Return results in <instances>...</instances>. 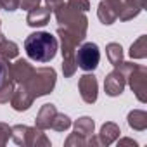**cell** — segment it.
I'll use <instances>...</instances> for the list:
<instances>
[{
    "instance_id": "6da1fadb",
    "label": "cell",
    "mask_w": 147,
    "mask_h": 147,
    "mask_svg": "<svg viewBox=\"0 0 147 147\" xmlns=\"http://www.w3.org/2000/svg\"><path fill=\"white\" fill-rule=\"evenodd\" d=\"M24 50H26L28 57L36 62H50L59 50V43H57V38L52 36L50 33L36 31V33H31L30 36H26Z\"/></svg>"
},
{
    "instance_id": "7a4b0ae2",
    "label": "cell",
    "mask_w": 147,
    "mask_h": 147,
    "mask_svg": "<svg viewBox=\"0 0 147 147\" xmlns=\"http://www.w3.org/2000/svg\"><path fill=\"white\" fill-rule=\"evenodd\" d=\"M54 16L59 23L61 28L67 30L71 35H75L80 42L85 40L87 36V28H88V19L85 16V12H80V11H75V9H71L67 4H61L57 5L54 11Z\"/></svg>"
},
{
    "instance_id": "3957f363",
    "label": "cell",
    "mask_w": 147,
    "mask_h": 147,
    "mask_svg": "<svg viewBox=\"0 0 147 147\" xmlns=\"http://www.w3.org/2000/svg\"><path fill=\"white\" fill-rule=\"evenodd\" d=\"M55 69L54 67H35L31 78L23 85L33 99L50 94L55 87Z\"/></svg>"
},
{
    "instance_id": "277c9868",
    "label": "cell",
    "mask_w": 147,
    "mask_h": 147,
    "mask_svg": "<svg viewBox=\"0 0 147 147\" xmlns=\"http://www.w3.org/2000/svg\"><path fill=\"white\" fill-rule=\"evenodd\" d=\"M116 67L128 80V85L135 92L137 99L140 102H145L147 100V97H145V92H147V67L133 64V62H121Z\"/></svg>"
},
{
    "instance_id": "5b68a950",
    "label": "cell",
    "mask_w": 147,
    "mask_h": 147,
    "mask_svg": "<svg viewBox=\"0 0 147 147\" xmlns=\"http://www.w3.org/2000/svg\"><path fill=\"white\" fill-rule=\"evenodd\" d=\"M57 35L61 38V47H62V73H64V76L66 78H71L73 75L76 73V47L78 43H82L75 35H71L67 30L64 28H57Z\"/></svg>"
},
{
    "instance_id": "8992f818",
    "label": "cell",
    "mask_w": 147,
    "mask_h": 147,
    "mask_svg": "<svg viewBox=\"0 0 147 147\" xmlns=\"http://www.w3.org/2000/svg\"><path fill=\"white\" fill-rule=\"evenodd\" d=\"M11 137L18 145L24 147H38V145H50V140L45 137L43 130L36 126H26V125H16L11 128Z\"/></svg>"
},
{
    "instance_id": "52a82bcc",
    "label": "cell",
    "mask_w": 147,
    "mask_h": 147,
    "mask_svg": "<svg viewBox=\"0 0 147 147\" xmlns=\"http://www.w3.org/2000/svg\"><path fill=\"white\" fill-rule=\"evenodd\" d=\"M75 59H76V66L88 73V71H94V69L99 66V61H100V50H99L97 43L87 42V43H83V45L76 50Z\"/></svg>"
},
{
    "instance_id": "ba28073f",
    "label": "cell",
    "mask_w": 147,
    "mask_h": 147,
    "mask_svg": "<svg viewBox=\"0 0 147 147\" xmlns=\"http://www.w3.org/2000/svg\"><path fill=\"white\" fill-rule=\"evenodd\" d=\"M121 7H123V0H102L97 9V16L100 23L113 24L121 14Z\"/></svg>"
},
{
    "instance_id": "9c48e42d",
    "label": "cell",
    "mask_w": 147,
    "mask_h": 147,
    "mask_svg": "<svg viewBox=\"0 0 147 147\" xmlns=\"http://www.w3.org/2000/svg\"><path fill=\"white\" fill-rule=\"evenodd\" d=\"M78 90H80V95L82 99L87 102V104H94L97 100V95H99V83H97V78L88 71L87 75L80 76V82H78Z\"/></svg>"
},
{
    "instance_id": "30bf717a",
    "label": "cell",
    "mask_w": 147,
    "mask_h": 147,
    "mask_svg": "<svg viewBox=\"0 0 147 147\" xmlns=\"http://www.w3.org/2000/svg\"><path fill=\"white\" fill-rule=\"evenodd\" d=\"M33 71H35V67L24 59H18L14 64H9V75L16 82V85H24L31 78Z\"/></svg>"
},
{
    "instance_id": "8fae6325",
    "label": "cell",
    "mask_w": 147,
    "mask_h": 147,
    "mask_svg": "<svg viewBox=\"0 0 147 147\" xmlns=\"http://www.w3.org/2000/svg\"><path fill=\"white\" fill-rule=\"evenodd\" d=\"M125 85H126V78H125V75H123V73H121L118 67H114V71H111L109 75L106 76L104 90H106L107 95H111V97H118V95L123 94Z\"/></svg>"
},
{
    "instance_id": "7c38bea8",
    "label": "cell",
    "mask_w": 147,
    "mask_h": 147,
    "mask_svg": "<svg viewBox=\"0 0 147 147\" xmlns=\"http://www.w3.org/2000/svg\"><path fill=\"white\" fill-rule=\"evenodd\" d=\"M50 12H52L50 9L40 7V5L30 9V11H28V16H26L28 26H31V28H40V26L49 24V21H50Z\"/></svg>"
},
{
    "instance_id": "4fadbf2b",
    "label": "cell",
    "mask_w": 147,
    "mask_h": 147,
    "mask_svg": "<svg viewBox=\"0 0 147 147\" xmlns=\"http://www.w3.org/2000/svg\"><path fill=\"white\" fill-rule=\"evenodd\" d=\"M33 97L28 94V90L23 87V85H19V87H16V90H14V94H12V97H11V106L16 109V111H26V109H30L31 107V104H33Z\"/></svg>"
},
{
    "instance_id": "5bb4252c",
    "label": "cell",
    "mask_w": 147,
    "mask_h": 147,
    "mask_svg": "<svg viewBox=\"0 0 147 147\" xmlns=\"http://www.w3.org/2000/svg\"><path fill=\"white\" fill-rule=\"evenodd\" d=\"M119 133H121V130H119V126L116 123H111V121L104 123L102 128H100V133L97 137V145H109V144H113L119 137Z\"/></svg>"
},
{
    "instance_id": "9a60e30c",
    "label": "cell",
    "mask_w": 147,
    "mask_h": 147,
    "mask_svg": "<svg viewBox=\"0 0 147 147\" xmlns=\"http://www.w3.org/2000/svg\"><path fill=\"white\" fill-rule=\"evenodd\" d=\"M55 114H57V109H55L54 104H43V106L40 107L38 114H36V128H40V130H49Z\"/></svg>"
},
{
    "instance_id": "2e32d148",
    "label": "cell",
    "mask_w": 147,
    "mask_h": 147,
    "mask_svg": "<svg viewBox=\"0 0 147 147\" xmlns=\"http://www.w3.org/2000/svg\"><path fill=\"white\" fill-rule=\"evenodd\" d=\"M145 7V0H123V7H121V14H119V21H128L133 19L142 9Z\"/></svg>"
},
{
    "instance_id": "e0dca14e",
    "label": "cell",
    "mask_w": 147,
    "mask_h": 147,
    "mask_svg": "<svg viewBox=\"0 0 147 147\" xmlns=\"http://www.w3.org/2000/svg\"><path fill=\"white\" fill-rule=\"evenodd\" d=\"M18 54H19L18 45L14 42L7 40L2 33H0V57L5 59V61H12V59L18 57Z\"/></svg>"
},
{
    "instance_id": "ac0fdd59",
    "label": "cell",
    "mask_w": 147,
    "mask_h": 147,
    "mask_svg": "<svg viewBox=\"0 0 147 147\" xmlns=\"http://www.w3.org/2000/svg\"><path fill=\"white\" fill-rule=\"evenodd\" d=\"M128 125H130V128H133L137 131H144L147 128V113L140 111V109L131 111L128 114Z\"/></svg>"
},
{
    "instance_id": "d6986e66",
    "label": "cell",
    "mask_w": 147,
    "mask_h": 147,
    "mask_svg": "<svg viewBox=\"0 0 147 147\" xmlns=\"http://www.w3.org/2000/svg\"><path fill=\"white\" fill-rule=\"evenodd\" d=\"M94 128H95V123L88 116H83V118L76 119V123H75V133H78V135H82L85 138H90L92 137Z\"/></svg>"
},
{
    "instance_id": "ffe728a7",
    "label": "cell",
    "mask_w": 147,
    "mask_h": 147,
    "mask_svg": "<svg viewBox=\"0 0 147 147\" xmlns=\"http://www.w3.org/2000/svg\"><path fill=\"white\" fill-rule=\"evenodd\" d=\"M16 90V82L11 78V75L5 76V80L0 83V104H7Z\"/></svg>"
},
{
    "instance_id": "44dd1931",
    "label": "cell",
    "mask_w": 147,
    "mask_h": 147,
    "mask_svg": "<svg viewBox=\"0 0 147 147\" xmlns=\"http://www.w3.org/2000/svg\"><path fill=\"white\" fill-rule=\"evenodd\" d=\"M145 55H147V36L142 35V36H138L131 43V47H130V57H133V59H144Z\"/></svg>"
},
{
    "instance_id": "7402d4cb",
    "label": "cell",
    "mask_w": 147,
    "mask_h": 147,
    "mask_svg": "<svg viewBox=\"0 0 147 147\" xmlns=\"http://www.w3.org/2000/svg\"><path fill=\"white\" fill-rule=\"evenodd\" d=\"M106 55H107V59H109V62L116 67L118 64H121L123 62V49H121V45L119 43H109L107 47H106Z\"/></svg>"
},
{
    "instance_id": "603a6c76",
    "label": "cell",
    "mask_w": 147,
    "mask_h": 147,
    "mask_svg": "<svg viewBox=\"0 0 147 147\" xmlns=\"http://www.w3.org/2000/svg\"><path fill=\"white\" fill-rule=\"evenodd\" d=\"M69 126H71V118L66 116V114H61V113H57V114L54 116L52 125H50V128L55 130V131H64V130H67Z\"/></svg>"
},
{
    "instance_id": "cb8c5ba5",
    "label": "cell",
    "mask_w": 147,
    "mask_h": 147,
    "mask_svg": "<svg viewBox=\"0 0 147 147\" xmlns=\"http://www.w3.org/2000/svg\"><path fill=\"white\" fill-rule=\"evenodd\" d=\"M66 144V147H71V145H88V138H85V137H82V135H78V133H75V131H73L69 137H67V140L64 142Z\"/></svg>"
},
{
    "instance_id": "d4e9b609",
    "label": "cell",
    "mask_w": 147,
    "mask_h": 147,
    "mask_svg": "<svg viewBox=\"0 0 147 147\" xmlns=\"http://www.w3.org/2000/svg\"><path fill=\"white\" fill-rule=\"evenodd\" d=\"M71 9H75V11H80V12H87L90 9V2L88 0H67L66 2Z\"/></svg>"
},
{
    "instance_id": "484cf974",
    "label": "cell",
    "mask_w": 147,
    "mask_h": 147,
    "mask_svg": "<svg viewBox=\"0 0 147 147\" xmlns=\"http://www.w3.org/2000/svg\"><path fill=\"white\" fill-rule=\"evenodd\" d=\"M11 128L7 123H0V147H4L7 142H9V137H11Z\"/></svg>"
},
{
    "instance_id": "4316f807",
    "label": "cell",
    "mask_w": 147,
    "mask_h": 147,
    "mask_svg": "<svg viewBox=\"0 0 147 147\" xmlns=\"http://www.w3.org/2000/svg\"><path fill=\"white\" fill-rule=\"evenodd\" d=\"M0 9L14 12L19 9V0H0Z\"/></svg>"
},
{
    "instance_id": "83f0119b",
    "label": "cell",
    "mask_w": 147,
    "mask_h": 147,
    "mask_svg": "<svg viewBox=\"0 0 147 147\" xmlns=\"http://www.w3.org/2000/svg\"><path fill=\"white\" fill-rule=\"evenodd\" d=\"M9 75V61L0 57V83L5 80V76Z\"/></svg>"
},
{
    "instance_id": "f1b7e54d",
    "label": "cell",
    "mask_w": 147,
    "mask_h": 147,
    "mask_svg": "<svg viewBox=\"0 0 147 147\" xmlns=\"http://www.w3.org/2000/svg\"><path fill=\"white\" fill-rule=\"evenodd\" d=\"M36 5H40V0H19V7L26 9V11L36 7Z\"/></svg>"
},
{
    "instance_id": "f546056e",
    "label": "cell",
    "mask_w": 147,
    "mask_h": 147,
    "mask_svg": "<svg viewBox=\"0 0 147 147\" xmlns=\"http://www.w3.org/2000/svg\"><path fill=\"white\" fill-rule=\"evenodd\" d=\"M62 4V0H45V7L47 9H50V11H54L57 5H61Z\"/></svg>"
},
{
    "instance_id": "4dcf8cb0",
    "label": "cell",
    "mask_w": 147,
    "mask_h": 147,
    "mask_svg": "<svg viewBox=\"0 0 147 147\" xmlns=\"http://www.w3.org/2000/svg\"><path fill=\"white\" fill-rule=\"evenodd\" d=\"M118 145H133V147H137V142L131 140V138H123V140L118 142Z\"/></svg>"
}]
</instances>
